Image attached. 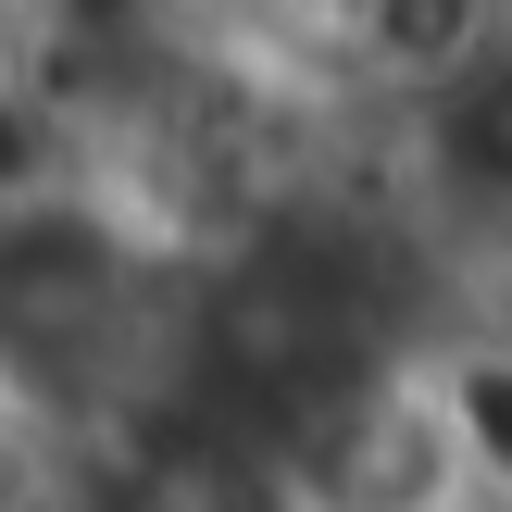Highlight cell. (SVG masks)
Listing matches in <instances>:
<instances>
[{"mask_svg": "<svg viewBox=\"0 0 512 512\" xmlns=\"http://www.w3.org/2000/svg\"><path fill=\"white\" fill-rule=\"evenodd\" d=\"M113 512H263V475H250V450L225 438H150L138 463H125V488H113Z\"/></svg>", "mask_w": 512, "mask_h": 512, "instance_id": "6da1fadb", "label": "cell"}, {"mask_svg": "<svg viewBox=\"0 0 512 512\" xmlns=\"http://www.w3.org/2000/svg\"><path fill=\"white\" fill-rule=\"evenodd\" d=\"M438 163L475 200H512V50H488L463 88H438Z\"/></svg>", "mask_w": 512, "mask_h": 512, "instance_id": "7a4b0ae2", "label": "cell"}, {"mask_svg": "<svg viewBox=\"0 0 512 512\" xmlns=\"http://www.w3.org/2000/svg\"><path fill=\"white\" fill-rule=\"evenodd\" d=\"M375 50L413 75H438V88H463L475 63H488V0H375Z\"/></svg>", "mask_w": 512, "mask_h": 512, "instance_id": "3957f363", "label": "cell"}]
</instances>
